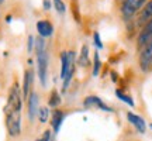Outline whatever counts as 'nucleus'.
<instances>
[{
	"label": "nucleus",
	"mask_w": 152,
	"mask_h": 141,
	"mask_svg": "<svg viewBox=\"0 0 152 141\" xmlns=\"http://www.w3.org/2000/svg\"><path fill=\"white\" fill-rule=\"evenodd\" d=\"M21 107L23 95L18 83L14 82L10 87L7 96V103L4 106V120L6 129L10 137H17L21 134Z\"/></svg>",
	"instance_id": "1"
},
{
	"label": "nucleus",
	"mask_w": 152,
	"mask_h": 141,
	"mask_svg": "<svg viewBox=\"0 0 152 141\" xmlns=\"http://www.w3.org/2000/svg\"><path fill=\"white\" fill-rule=\"evenodd\" d=\"M75 52L73 51H64L61 54V75L59 78L62 79V90L65 92L69 87L72 82V78L75 75Z\"/></svg>",
	"instance_id": "2"
},
{
	"label": "nucleus",
	"mask_w": 152,
	"mask_h": 141,
	"mask_svg": "<svg viewBox=\"0 0 152 141\" xmlns=\"http://www.w3.org/2000/svg\"><path fill=\"white\" fill-rule=\"evenodd\" d=\"M48 52L47 49L37 52V72H38V79L41 82L44 87L47 86V79H48Z\"/></svg>",
	"instance_id": "3"
},
{
	"label": "nucleus",
	"mask_w": 152,
	"mask_h": 141,
	"mask_svg": "<svg viewBox=\"0 0 152 141\" xmlns=\"http://www.w3.org/2000/svg\"><path fill=\"white\" fill-rule=\"evenodd\" d=\"M148 3V0H124L121 3V14L124 18H131Z\"/></svg>",
	"instance_id": "4"
},
{
	"label": "nucleus",
	"mask_w": 152,
	"mask_h": 141,
	"mask_svg": "<svg viewBox=\"0 0 152 141\" xmlns=\"http://www.w3.org/2000/svg\"><path fill=\"white\" fill-rule=\"evenodd\" d=\"M140 66H141V69L144 72H148L152 68V38L141 48V52H140Z\"/></svg>",
	"instance_id": "5"
},
{
	"label": "nucleus",
	"mask_w": 152,
	"mask_h": 141,
	"mask_svg": "<svg viewBox=\"0 0 152 141\" xmlns=\"http://www.w3.org/2000/svg\"><path fill=\"white\" fill-rule=\"evenodd\" d=\"M83 106L86 109H100V110H103V112H107V113H111L113 112V109L110 107L109 104H106L100 98H97V96H87V98H85V100H83Z\"/></svg>",
	"instance_id": "6"
},
{
	"label": "nucleus",
	"mask_w": 152,
	"mask_h": 141,
	"mask_svg": "<svg viewBox=\"0 0 152 141\" xmlns=\"http://www.w3.org/2000/svg\"><path fill=\"white\" fill-rule=\"evenodd\" d=\"M27 106H28V119L30 121H34L39 110V98L35 92H31L27 98Z\"/></svg>",
	"instance_id": "7"
},
{
	"label": "nucleus",
	"mask_w": 152,
	"mask_h": 141,
	"mask_svg": "<svg viewBox=\"0 0 152 141\" xmlns=\"http://www.w3.org/2000/svg\"><path fill=\"white\" fill-rule=\"evenodd\" d=\"M66 113L64 110H59V109H55L52 112V116H51V126H52V130H54L55 134H58L61 130V127L65 121Z\"/></svg>",
	"instance_id": "8"
},
{
	"label": "nucleus",
	"mask_w": 152,
	"mask_h": 141,
	"mask_svg": "<svg viewBox=\"0 0 152 141\" xmlns=\"http://www.w3.org/2000/svg\"><path fill=\"white\" fill-rule=\"evenodd\" d=\"M151 38H152V18L145 23V26L142 27L141 33H140V35H138V38H137V44H138V47L142 48V47H144V45H145Z\"/></svg>",
	"instance_id": "9"
},
{
	"label": "nucleus",
	"mask_w": 152,
	"mask_h": 141,
	"mask_svg": "<svg viewBox=\"0 0 152 141\" xmlns=\"http://www.w3.org/2000/svg\"><path fill=\"white\" fill-rule=\"evenodd\" d=\"M127 120L135 127V130L138 131L140 134H145V131H147V123H145V120L142 119L141 116L128 112V113H127Z\"/></svg>",
	"instance_id": "10"
},
{
	"label": "nucleus",
	"mask_w": 152,
	"mask_h": 141,
	"mask_svg": "<svg viewBox=\"0 0 152 141\" xmlns=\"http://www.w3.org/2000/svg\"><path fill=\"white\" fill-rule=\"evenodd\" d=\"M37 31L41 38H48L54 34V26L48 21V20H39L37 21Z\"/></svg>",
	"instance_id": "11"
},
{
	"label": "nucleus",
	"mask_w": 152,
	"mask_h": 141,
	"mask_svg": "<svg viewBox=\"0 0 152 141\" xmlns=\"http://www.w3.org/2000/svg\"><path fill=\"white\" fill-rule=\"evenodd\" d=\"M34 81V70L33 69H27L24 72V82H23V89H21V95L23 99H27L31 90V85Z\"/></svg>",
	"instance_id": "12"
},
{
	"label": "nucleus",
	"mask_w": 152,
	"mask_h": 141,
	"mask_svg": "<svg viewBox=\"0 0 152 141\" xmlns=\"http://www.w3.org/2000/svg\"><path fill=\"white\" fill-rule=\"evenodd\" d=\"M151 18H152V0H149L147 4L142 7L141 14L138 17V21L145 24V23H147L148 20H151Z\"/></svg>",
	"instance_id": "13"
},
{
	"label": "nucleus",
	"mask_w": 152,
	"mask_h": 141,
	"mask_svg": "<svg viewBox=\"0 0 152 141\" xmlns=\"http://www.w3.org/2000/svg\"><path fill=\"white\" fill-rule=\"evenodd\" d=\"M89 62V47L87 45H82L80 55L77 58V65L79 66H86Z\"/></svg>",
	"instance_id": "14"
},
{
	"label": "nucleus",
	"mask_w": 152,
	"mask_h": 141,
	"mask_svg": "<svg viewBox=\"0 0 152 141\" xmlns=\"http://www.w3.org/2000/svg\"><path fill=\"white\" fill-rule=\"evenodd\" d=\"M115 96H117L120 100H123L125 104L131 106V107H134V106H135V102H134V99L131 98L130 95H127V93H124L123 90H120V89H117V90H115Z\"/></svg>",
	"instance_id": "15"
},
{
	"label": "nucleus",
	"mask_w": 152,
	"mask_h": 141,
	"mask_svg": "<svg viewBox=\"0 0 152 141\" xmlns=\"http://www.w3.org/2000/svg\"><path fill=\"white\" fill-rule=\"evenodd\" d=\"M93 55H94V57H93V72H92V75L94 76V78H97L99 73H100V69H102V61H100V55H99L97 51H96Z\"/></svg>",
	"instance_id": "16"
},
{
	"label": "nucleus",
	"mask_w": 152,
	"mask_h": 141,
	"mask_svg": "<svg viewBox=\"0 0 152 141\" xmlns=\"http://www.w3.org/2000/svg\"><path fill=\"white\" fill-rule=\"evenodd\" d=\"M61 102H62V99H61V95L56 90H52L51 92V95H49V100H48V104L51 106V107H58L61 104Z\"/></svg>",
	"instance_id": "17"
},
{
	"label": "nucleus",
	"mask_w": 152,
	"mask_h": 141,
	"mask_svg": "<svg viewBox=\"0 0 152 141\" xmlns=\"http://www.w3.org/2000/svg\"><path fill=\"white\" fill-rule=\"evenodd\" d=\"M37 117L41 123H47V121H48V117H49V109L48 107H39Z\"/></svg>",
	"instance_id": "18"
},
{
	"label": "nucleus",
	"mask_w": 152,
	"mask_h": 141,
	"mask_svg": "<svg viewBox=\"0 0 152 141\" xmlns=\"http://www.w3.org/2000/svg\"><path fill=\"white\" fill-rule=\"evenodd\" d=\"M52 1H54L55 10L58 11L59 14H64L66 11V4L64 3V0H52Z\"/></svg>",
	"instance_id": "19"
},
{
	"label": "nucleus",
	"mask_w": 152,
	"mask_h": 141,
	"mask_svg": "<svg viewBox=\"0 0 152 141\" xmlns=\"http://www.w3.org/2000/svg\"><path fill=\"white\" fill-rule=\"evenodd\" d=\"M93 44L97 49H103V43H102V38H100V34L96 31L93 34Z\"/></svg>",
	"instance_id": "20"
},
{
	"label": "nucleus",
	"mask_w": 152,
	"mask_h": 141,
	"mask_svg": "<svg viewBox=\"0 0 152 141\" xmlns=\"http://www.w3.org/2000/svg\"><path fill=\"white\" fill-rule=\"evenodd\" d=\"M52 140V133H51V130H45L41 134V137L39 138H37V141H51Z\"/></svg>",
	"instance_id": "21"
},
{
	"label": "nucleus",
	"mask_w": 152,
	"mask_h": 141,
	"mask_svg": "<svg viewBox=\"0 0 152 141\" xmlns=\"http://www.w3.org/2000/svg\"><path fill=\"white\" fill-rule=\"evenodd\" d=\"M34 47H35V38H34L33 35H30V37H28V41H27V49H28V52H33Z\"/></svg>",
	"instance_id": "22"
},
{
	"label": "nucleus",
	"mask_w": 152,
	"mask_h": 141,
	"mask_svg": "<svg viewBox=\"0 0 152 141\" xmlns=\"http://www.w3.org/2000/svg\"><path fill=\"white\" fill-rule=\"evenodd\" d=\"M42 6H44V10H49V9H51V1H49V0H44Z\"/></svg>",
	"instance_id": "23"
},
{
	"label": "nucleus",
	"mask_w": 152,
	"mask_h": 141,
	"mask_svg": "<svg viewBox=\"0 0 152 141\" xmlns=\"http://www.w3.org/2000/svg\"><path fill=\"white\" fill-rule=\"evenodd\" d=\"M0 3H3V0H0Z\"/></svg>",
	"instance_id": "24"
},
{
	"label": "nucleus",
	"mask_w": 152,
	"mask_h": 141,
	"mask_svg": "<svg viewBox=\"0 0 152 141\" xmlns=\"http://www.w3.org/2000/svg\"><path fill=\"white\" fill-rule=\"evenodd\" d=\"M51 141H54V138H52V140H51Z\"/></svg>",
	"instance_id": "25"
}]
</instances>
